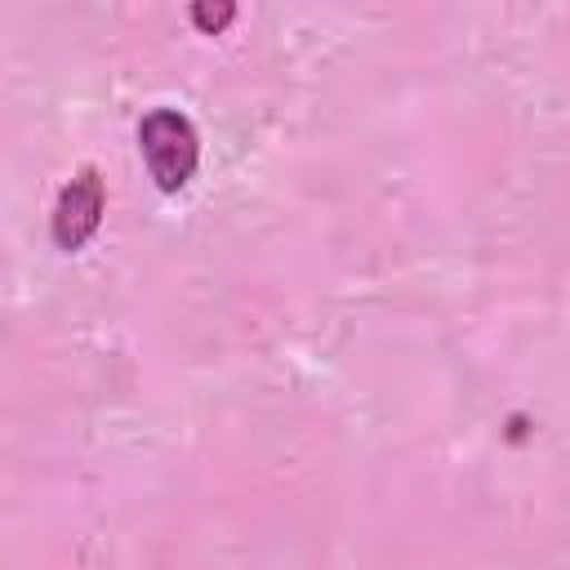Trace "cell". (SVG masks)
Listing matches in <instances>:
<instances>
[{
  "instance_id": "6da1fadb",
  "label": "cell",
  "mask_w": 570,
  "mask_h": 570,
  "mask_svg": "<svg viewBox=\"0 0 570 570\" xmlns=\"http://www.w3.org/2000/svg\"><path fill=\"white\" fill-rule=\"evenodd\" d=\"M138 151L160 191H183L200 165V138L178 107H151L138 120Z\"/></svg>"
},
{
  "instance_id": "7a4b0ae2",
  "label": "cell",
  "mask_w": 570,
  "mask_h": 570,
  "mask_svg": "<svg viewBox=\"0 0 570 570\" xmlns=\"http://www.w3.org/2000/svg\"><path fill=\"white\" fill-rule=\"evenodd\" d=\"M102 209H107L102 174H98L94 165H80V169L62 183V191H58V200H53V214H49V236H53V245L67 249V254L85 249V245L94 240L98 223H102Z\"/></svg>"
},
{
  "instance_id": "3957f363",
  "label": "cell",
  "mask_w": 570,
  "mask_h": 570,
  "mask_svg": "<svg viewBox=\"0 0 570 570\" xmlns=\"http://www.w3.org/2000/svg\"><path fill=\"white\" fill-rule=\"evenodd\" d=\"M232 13H236L232 4H218V9H209V4H196V9H191V22H196V27H205V31H218L223 22H232Z\"/></svg>"
}]
</instances>
